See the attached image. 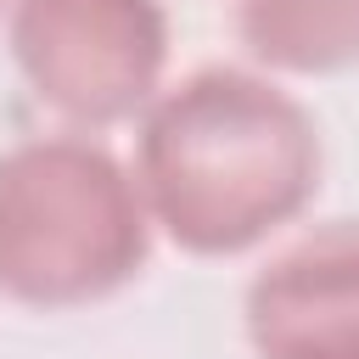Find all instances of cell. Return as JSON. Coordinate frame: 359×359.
<instances>
[{
	"label": "cell",
	"instance_id": "4",
	"mask_svg": "<svg viewBox=\"0 0 359 359\" xmlns=\"http://www.w3.org/2000/svg\"><path fill=\"white\" fill-rule=\"evenodd\" d=\"M252 359H359V219L286 241L241 297Z\"/></svg>",
	"mask_w": 359,
	"mask_h": 359
},
{
	"label": "cell",
	"instance_id": "1",
	"mask_svg": "<svg viewBox=\"0 0 359 359\" xmlns=\"http://www.w3.org/2000/svg\"><path fill=\"white\" fill-rule=\"evenodd\" d=\"M325 146L297 95L247 67H196L151 95L135 185L151 230L191 258H236L292 224L320 191Z\"/></svg>",
	"mask_w": 359,
	"mask_h": 359
},
{
	"label": "cell",
	"instance_id": "3",
	"mask_svg": "<svg viewBox=\"0 0 359 359\" xmlns=\"http://www.w3.org/2000/svg\"><path fill=\"white\" fill-rule=\"evenodd\" d=\"M6 45L45 112L112 129L163 90L168 17L157 0H11Z\"/></svg>",
	"mask_w": 359,
	"mask_h": 359
},
{
	"label": "cell",
	"instance_id": "5",
	"mask_svg": "<svg viewBox=\"0 0 359 359\" xmlns=\"http://www.w3.org/2000/svg\"><path fill=\"white\" fill-rule=\"evenodd\" d=\"M236 39L269 73H348L359 67V0H236Z\"/></svg>",
	"mask_w": 359,
	"mask_h": 359
},
{
	"label": "cell",
	"instance_id": "2",
	"mask_svg": "<svg viewBox=\"0 0 359 359\" xmlns=\"http://www.w3.org/2000/svg\"><path fill=\"white\" fill-rule=\"evenodd\" d=\"M151 258V213L101 140L34 135L0 151V292L22 309H84Z\"/></svg>",
	"mask_w": 359,
	"mask_h": 359
}]
</instances>
